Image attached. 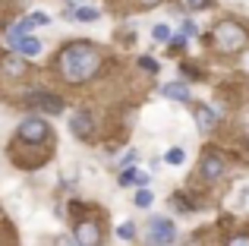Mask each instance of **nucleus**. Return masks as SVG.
Wrapping results in <instances>:
<instances>
[{
  "label": "nucleus",
  "mask_w": 249,
  "mask_h": 246,
  "mask_svg": "<svg viewBox=\"0 0 249 246\" xmlns=\"http://www.w3.org/2000/svg\"><path fill=\"white\" fill-rule=\"evenodd\" d=\"M60 70L70 82H85L95 76L98 70V51L89 41H73L70 48H63L60 54Z\"/></svg>",
  "instance_id": "1"
},
{
  "label": "nucleus",
  "mask_w": 249,
  "mask_h": 246,
  "mask_svg": "<svg viewBox=\"0 0 249 246\" xmlns=\"http://www.w3.org/2000/svg\"><path fill=\"white\" fill-rule=\"evenodd\" d=\"M214 44H218L224 54H233V51H240L246 44V32H243V25L240 22H218L214 25Z\"/></svg>",
  "instance_id": "2"
},
{
  "label": "nucleus",
  "mask_w": 249,
  "mask_h": 246,
  "mask_svg": "<svg viewBox=\"0 0 249 246\" xmlns=\"http://www.w3.org/2000/svg\"><path fill=\"white\" fill-rule=\"evenodd\" d=\"M145 240L152 246H174L177 243V228L170 218H148V230H145Z\"/></svg>",
  "instance_id": "3"
},
{
  "label": "nucleus",
  "mask_w": 249,
  "mask_h": 246,
  "mask_svg": "<svg viewBox=\"0 0 249 246\" xmlns=\"http://www.w3.org/2000/svg\"><path fill=\"white\" fill-rule=\"evenodd\" d=\"M48 136H51V126H48L44 120H38V117L19 123V139H22V142H32V145H38V142H44Z\"/></svg>",
  "instance_id": "4"
},
{
  "label": "nucleus",
  "mask_w": 249,
  "mask_h": 246,
  "mask_svg": "<svg viewBox=\"0 0 249 246\" xmlns=\"http://www.w3.org/2000/svg\"><path fill=\"white\" fill-rule=\"evenodd\" d=\"M29 107H41L44 114H63V98H57V95H51V92H35V95H29Z\"/></svg>",
  "instance_id": "5"
},
{
  "label": "nucleus",
  "mask_w": 249,
  "mask_h": 246,
  "mask_svg": "<svg viewBox=\"0 0 249 246\" xmlns=\"http://www.w3.org/2000/svg\"><path fill=\"white\" fill-rule=\"evenodd\" d=\"M73 240H76V246H98V243H101V230H98V224L82 221L79 228H76Z\"/></svg>",
  "instance_id": "6"
},
{
  "label": "nucleus",
  "mask_w": 249,
  "mask_h": 246,
  "mask_svg": "<svg viewBox=\"0 0 249 246\" xmlns=\"http://www.w3.org/2000/svg\"><path fill=\"white\" fill-rule=\"evenodd\" d=\"M70 133H76L79 139H85V136L91 133V114L89 111H76L73 117H70Z\"/></svg>",
  "instance_id": "7"
},
{
  "label": "nucleus",
  "mask_w": 249,
  "mask_h": 246,
  "mask_svg": "<svg viewBox=\"0 0 249 246\" xmlns=\"http://www.w3.org/2000/svg\"><path fill=\"white\" fill-rule=\"evenodd\" d=\"M29 29H32L29 19H19V22H13L10 32H6V44H10V48H16L22 38H29Z\"/></svg>",
  "instance_id": "8"
},
{
  "label": "nucleus",
  "mask_w": 249,
  "mask_h": 246,
  "mask_svg": "<svg viewBox=\"0 0 249 246\" xmlns=\"http://www.w3.org/2000/svg\"><path fill=\"white\" fill-rule=\"evenodd\" d=\"M161 95L170 101H189V86L186 82H167V86H161Z\"/></svg>",
  "instance_id": "9"
},
{
  "label": "nucleus",
  "mask_w": 249,
  "mask_h": 246,
  "mask_svg": "<svg viewBox=\"0 0 249 246\" xmlns=\"http://www.w3.org/2000/svg\"><path fill=\"white\" fill-rule=\"evenodd\" d=\"M214 120H218V114H214L208 105H199V107H196V123H199V129H202V133H212Z\"/></svg>",
  "instance_id": "10"
},
{
  "label": "nucleus",
  "mask_w": 249,
  "mask_h": 246,
  "mask_svg": "<svg viewBox=\"0 0 249 246\" xmlns=\"http://www.w3.org/2000/svg\"><path fill=\"white\" fill-rule=\"evenodd\" d=\"M221 171H224V161H221L218 155H208V158L202 161V177L205 180H218Z\"/></svg>",
  "instance_id": "11"
},
{
  "label": "nucleus",
  "mask_w": 249,
  "mask_h": 246,
  "mask_svg": "<svg viewBox=\"0 0 249 246\" xmlns=\"http://www.w3.org/2000/svg\"><path fill=\"white\" fill-rule=\"evenodd\" d=\"M16 51H19V57H35L38 51H41V41H38V38H22V41L16 44Z\"/></svg>",
  "instance_id": "12"
},
{
  "label": "nucleus",
  "mask_w": 249,
  "mask_h": 246,
  "mask_svg": "<svg viewBox=\"0 0 249 246\" xmlns=\"http://www.w3.org/2000/svg\"><path fill=\"white\" fill-rule=\"evenodd\" d=\"M73 19H82V22H95V19H101V10L98 6H79V10L73 13Z\"/></svg>",
  "instance_id": "13"
},
{
  "label": "nucleus",
  "mask_w": 249,
  "mask_h": 246,
  "mask_svg": "<svg viewBox=\"0 0 249 246\" xmlns=\"http://www.w3.org/2000/svg\"><path fill=\"white\" fill-rule=\"evenodd\" d=\"M3 70L10 76H22L25 73V60H22V57H6V60H3Z\"/></svg>",
  "instance_id": "14"
},
{
  "label": "nucleus",
  "mask_w": 249,
  "mask_h": 246,
  "mask_svg": "<svg viewBox=\"0 0 249 246\" xmlns=\"http://www.w3.org/2000/svg\"><path fill=\"white\" fill-rule=\"evenodd\" d=\"M164 161H167L170 167H180L183 161H186V152H183V148H167V152H164Z\"/></svg>",
  "instance_id": "15"
},
{
  "label": "nucleus",
  "mask_w": 249,
  "mask_h": 246,
  "mask_svg": "<svg viewBox=\"0 0 249 246\" xmlns=\"http://www.w3.org/2000/svg\"><path fill=\"white\" fill-rule=\"evenodd\" d=\"M152 202H155L152 190H139L136 193V209H152Z\"/></svg>",
  "instance_id": "16"
},
{
  "label": "nucleus",
  "mask_w": 249,
  "mask_h": 246,
  "mask_svg": "<svg viewBox=\"0 0 249 246\" xmlns=\"http://www.w3.org/2000/svg\"><path fill=\"white\" fill-rule=\"evenodd\" d=\"M117 237L129 243V240H133V237H136V224H133V221H123L120 228H117Z\"/></svg>",
  "instance_id": "17"
},
{
  "label": "nucleus",
  "mask_w": 249,
  "mask_h": 246,
  "mask_svg": "<svg viewBox=\"0 0 249 246\" xmlns=\"http://www.w3.org/2000/svg\"><path fill=\"white\" fill-rule=\"evenodd\" d=\"M152 35H155V41H170V25L158 22V25L152 29Z\"/></svg>",
  "instance_id": "18"
},
{
  "label": "nucleus",
  "mask_w": 249,
  "mask_h": 246,
  "mask_svg": "<svg viewBox=\"0 0 249 246\" xmlns=\"http://www.w3.org/2000/svg\"><path fill=\"white\" fill-rule=\"evenodd\" d=\"M139 67L145 70V73H158V63H155L152 57H139Z\"/></svg>",
  "instance_id": "19"
},
{
  "label": "nucleus",
  "mask_w": 249,
  "mask_h": 246,
  "mask_svg": "<svg viewBox=\"0 0 249 246\" xmlns=\"http://www.w3.org/2000/svg\"><path fill=\"white\" fill-rule=\"evenodd\" d=\"M29 22H32V25H48V22H51V16H48V13H32Z\"/></svg>",
  "instance_id": "20"
},
{
  "label": "nucleus",
  "mask_w": 249,
  "mask_h": 246,
  "mask_svg": "<svg viewBox=\"0 0 249 246\" xmlns=\"http://www.w3.org/2000/svg\"><path fill=\"white\" fill-rule=\"evenodd\" d=\"M227 246H249V237L246 234H233L231 240H227Z\"/></svg>",
  "instance_id": "21"
},
{
  "label": "nucleus",
  "mask_w": 249,
  "mask_h": 246,
  "mask_svg": "<svg viewBox=\"0 0 249 246\" xmlns=\"http://www.w3.org/2000/svg\"><path fill=\"white\" fill-rule=\"evenodd\" d=\"M183 6H186V10H205L208 0H183Z\"/></svg>",
  "instance_id": "22"
},
{
  "label": "nucleus",
  "mask_w": 249,
  "mask_h": 246,
  "mask_svg": "<svg viewBox=\"0 0 249 246\" xmlns=\"http://www.w3.org/2000/svg\"><path fill=\"white\" fill-rule=\"evenodd\" d=\"M120 164H123V167H133V164H136V152H133V148H129V152H123Z\"/></svg>",
  "instance_id": "23"
},
{
  "label": "nucleus",
  "mask_w": 249,
  "mask_h": 246,
  "mask_svg": "<svg viewBox=\"0 0 249 246\" xmlns=\"http://www.w3.org/2000/svg\"><path fill=\"white\" fill-rule=\"evenodd\" d=\"M196 32H199V29H196V22H189V19H186V22H183V32H180V35H183V38H193Z\"/></svg>",
  "instance_id": "24"
},
{
  "label": "nucleus",
  "mask_w": 249,
  "mask_h": 246,
  "mask_svg": "<svg viewBox=\"0 0 249 246\" xmlns=\"http://www.w3.org/2000/svg\"><path fill=\"white\" fill-rule=\"evenodd\" d=\"M174 202H177V209H180V211H193V205H189L183 196H174Z\"/></svg>",
  "instance_id": "25"
},
{
  "label": "nucleus",
  "mask_w": 249,
  "mask_h": 246,
  "mask_svg": "<svg viewBox=\"0 0 249 246\" xmlns=\"http://www.w3.org/2000/svg\"><path fill=\"white\" fill-rule=\"evenodd\" d=\"M155 3H158V0H145V6H155Z\"/></svg>",
  "instance_id": "26"
}]
</instances>
